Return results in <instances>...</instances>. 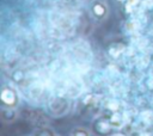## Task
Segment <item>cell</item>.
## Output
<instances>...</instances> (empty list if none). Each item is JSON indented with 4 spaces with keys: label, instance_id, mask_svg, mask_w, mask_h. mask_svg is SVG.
<instances>
[{
    "label": "cell",
    "instance_id": "cell-5",
    "mask_svg": "<svg viewBox=\"0 0 153 136\" xmlns=\"http://www.w3.org/2000/svg\"><path fill=\"white\" fill-rule=\"evenodd\" d=\"M108 107H109L111 111H114V112H115V111L118 109V103H117V101H111V103L108 105Z\"/></svg>",
    "mask_w": 153,
    "mask_h": 136
},
{
    "label": "cell",
    "instance_id": "cell-4",
    "mask_svg": "<svg viewBox=\"0 0 153 136\" xmlns=\"http://www.w3.org/2000/svg\"><path fill=\"white\" fill-rule=\"evenodd\" d=\"M142 119L147 124H153V112H151V111L142 112Z\"/></svg>",
    "mask_w": 153,
    "mask_h": 136
},
{
    "label": "cell",
    "instance_id": "cell-6",
    "mask_svg": "<svg viewBox=\"0 0 153 136\" xmlns=\"http://www.w3.org/2000/svg\"><path fill=\"white\" fill-rule=\"evenodd\" d=\"M75 136H87V135H86V132H81V131H79V132L75 134Z\"/></svg>",
    "mask_w": 153,
    "mask_h": 136
},
{
    "label": "cell",
    "instance_id": "cell-8",
    "mask_svg": "<svg viewBox=\"0 0 153 136\" xmlns=\"http://www.w3.org/2000/svg\"><path fill=\"white\" fill-rule=\"evenodd\" d=\"M112 136H122V135H120V134H115V135H112Z\"/></svg>",
    "mask_w": 153,
    "mask_h": 136
},
{
    "label": "cell",
    "instance_id": "cell-1",
    "mask_svg": "<svg viewBox=\"0 0 153 136\" xmlns=\"http://www.w3.org/2000/svg\"><path fill=\"white\" fill-rule=\"evenodd\" d=\"M92 13L96 18L98 19H103L104 17H106L108 14V6L105 2H103L102 0H97L93 5H92Z\"/></svg>",
    "mask_w": 153,
    "mask_h": 136
},
{
    "label": "cell",
    "instance_id": "cell-3",
    "mask_svg": "<svg viewBox=\"0 0 153 136\" xmlns=\"http://www.w3.org/2000/svg\"><path fill=\"white\" fill-rule=\"evenodd\" d=\"M122 120H121V116L118 113H114L110 120V125L111 126H116V128H121L122 126Z\"/></svg>",
    "mask_w": 153,
    "mask_h": 136
},
{
    "label": "cell",
    "instance_id": "cell-2",
    "mask_svg": "<svg viewBox=\"0 0 153 136\" xmlns=\"http://www.w3.org/2000/svg\"><path fill=\"white\" fill-rule=\"evenodd\" d=\"M1 100L6 105H13L16 103V94L10 88H4L1 92Z\"/></svg>",
    "mask_w": 153,
    "mask_h": 136
},
{
    "label": "cell",
    "instance_id": "cell-7",
    "mask_svg": "<svg viewBox=\"0 0 153 136\" xmlns=\"http://www.w3.org/2000/svg\"><path fill=\"white\" fill-rule=\"evenodd\" d=\"M41 136H49V135H48V134H42Z\"/></svg>",
    "mask_w": 153,
    "mask_h": 136
}]
</instances>
